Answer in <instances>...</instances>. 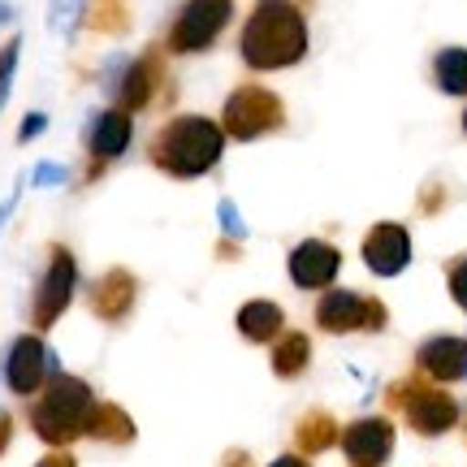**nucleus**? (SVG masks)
<instances>
[{
  "label": "nucleus",
  "mask_w": 467,
  "mask_h": 467,
  "mask_svg": "<svg viewBox=\"0 0 467 467\" xmlns=\"http://www.w3.org/2000/svg\"><path fill=\"white\" fill-rule=\"evenodd\" d=\"M225 143L230 139L221 130V121H213V117H203V113H178L151 134L148 161L161 173L178 178V182H195V178H208L221 165Z\"/></svg>",
  "instance_id": "obj_2"
},
{
  "label": "nucleus",
  "mask_w": 467,
  "mask_h": 467,
  "mask_svg": "<svg viewBox=\"0 0 467 467\" xmlns=\"http://www.w3.org/2000/svg\"><path fill=\"white\" fill-rule=\"evenodd\" d=\"M9 441H14V416H9V411H0V454L9 451Z\"/></svg>",
  "instance_id": "obj_29"
},
{
  "label": "nucleus",
  "mask_w": 467,
  "mask_h": 467,
  "mask_svg": "<svg viewBox=\"0 0 467 467\" xmlns=\"http://www.w3.org/2000/svg\"><path fill=\"white\" fill-rule=\"evenodd\" d=\"M285 273L299 290H329L342 273V251L325 238H303L299 247H290V255H285Z\"/></svg>",
  "instance_id": "obj_12"
},
{
  "label": "nucleus",
  "mask_w": 467,
  "mask_h": 467,
  "mask_svg": "<svg viewBox=\"0 0 467 467\" xmlns=\"http://www.w3.org/2000/svg\"><path fill=\"white\" fill-rule=\"evenodd\" d=\"M217 225L230 243H247V221H243V213H238L234 200H217Z\"/></svg>",
  "instance_id": "obj_24"
},
{
  "label": "nucleus",
  "mask_w": 467,
  "mask_h": 467,
  "mask_svg": "<svg viewBox=\"0 0 467 467\" xmlns=\"http://www.w3.org/2000/svg\"><path fill=\"white\" fill-rule=\"evenodd\" d=\"M416 372L433 385H454L467 377V337L433 334L416 347Z\"/></svg>",
  "instance_id": "obj_15"
},
{
  "label": "nucleus",
  "mask_w": 467,
  "mask_h": 467,
  "mask_svg": "<svg viewBox=\"0 0 467 467\" xmlns=\"http://www.w3.org/2000/svg\"><path fill=\"white\" fill-rule=\"evenodd\" d=\"M104 91L113 96V109H121V113H130V117L151 109L156 96L169 100L161 48H148V52H139V57H113L109 69H104Z\"/></svg>",
  "instance_id": "obj_5"
},
{
  "label": "nucleus",
  "mask_w": 467,
  "mask_h": 467,
  "mask_svg": "<svg viewBox=\"0 0 467 467\" xmlns=\"http://www.w3.org/2000/svg\"><path fill=\"white\" fill-rule=\"evenodd\" d=\"M221 467H255V463H251V454H247V451H225Z\"/></svg>",
  "instance_id": "obj_31"
},
{
  "label": "nucleus",
  "mask_w": 467,
  "mask_h": 467,
  "mask_svg": "<svg viewBox=\"0 0 467 467\" xmlns=\"http://www.w3.org/2000/svg\"><path fill=\"white\" fill-rule=\"evenodd\" d=\"M459 126H463V134H467V109H463V117H459Z\"/></svg>",
  "instance_id": "obj_34"
},
{
  "label": "nucleus",
  "mask_w": 467,
  "mask_h": 467,
  "mask_svg": "<svg viewBox=\"0 0 467 467\" xmlns=\"http://www.w3.org/2000/svg\"><path fill=\"white\" fill-rule=\"evenodd\" d=\"M312 364V337L299 334V329H285L277 342H273V372L282 377V381H295L303 377Z\"/></svg>",
  "instance_id": "obj_18"
},
{
  "label": "nucleus",
  "mask_w": 467,
  "mask_h": 467,
  "mask_svg": "<svg viewBox=\"0 0 467 467\" xmlns=\"http://www.w3.org/2000/svg\"><path fill=\"white\" fill-rule=\"evenodd\" d=\"M359 255H364L368 273H377V277H399L402 268L411 265V230L402 225V221H377V225H368L364 243H359Z\"/></svg>",
  "instance_id": "obj_11"
},
{
  "label": "nucleus",
  "mask_w": 467,
  "mask_h": 467,
  "mask_svg": "<svg viewBox=\"0 0 467 467\" xmlns=\"http://www.w3.org/2000/svg\"><path fill=\"white\" fill-rule=\"evenodd\" d=\"M44 130H48V113H26L22 126H17V143H31V139H39Z\"/></svg>",
  "instance_id": "obj_27"
},
{
  "label": "nucleus",
  "mask_w": 467,
  "mask_h": 467,
  "mask_svg": "<svg viewBox=\"0 0 467 467\" xmlns=\"http://www.w3.org/2000/svg\"><path fill=\"white\" fill-rule=\"evenodd\" d=\"M317 325L325 334H381L389 325V312H385V303L377 295L329 285V290H320Z\"/></svg>",
  "instance_id": "obj_9"
},
{
  "label": "nucleus",
  "mask_w": 467,
  "mask_h": 467,
  "mask_svg": "<svg viewBox=\"0 0 467 467\" xmlns=\"http://www.w3.org/2000/svg\"><path fill=\"white\" fill-rule=\"evenodd\" d=\"M35 467H78V459H74L69 451H52V454H44Z\"/></svg>",
  "instance_id": "obj_28"
},
{
  "label": "nucleus",
  "mask_w": 467,
  "mask_h": 467,
  "mask_svg": "<svg viewBox=\"0 0 467 467\" xmlns=\"http://www.w3.org/2000/svg\"><path fill=\"white\" fill-rule=\"evenodd\" d=\"M268 467H312V463H307L303 454H282V459H273Z\"/></svg>",
  "instance_id": "obj_32"
},
{
  "label": "nucleus",
  "mask_w": 467,
  "mask_h": 467,
  "mask_svg": "<svg viewBox=\"0 0 467 467\" xmlns=\"http://www.w3.org/2000/svg\"><path fill=\"white\" fill-rule=\"evenodd\" d=\"M17 57H22V39H9L0 48V109L9 104V91H14V78H17Z\"/></svg>",
  "instance_id": "obj_23"
},
{
  "label": "nucleus",
  "mask_w": 467,
  "mask_h": 467,
  "mask_svg": "<svg viewBox=\"0 0 467 467\" xmlns=\"http://www.w3.org/2000/svg\"><path fill=\"white\" fill-rule=\"evenodd\" d=\"M74 290H78V260H74V251H69L66 243H52L48 265H44L39 282H35V295H31V325L39 334L52 329V325L69 312Z\"/></svg>",
  "instance_id": "obj_7"
},
{
  "label": "nucleus",
  "mask_w": 467,
  "mask_h": 467,
  "mask_svg": "<svg viewBox=\"0 0 467 467\" xmlns=\"http://www.w3.org/2000/svg\"><path fill=\"white\" fill-rule=\"evenodd\" d=\"M342 454L350 459V467H385L394 454V424L385 416H364L342 429Z\"/></svg>",
  "instance_id": "obj_13"
},
{
  "label": "nucleus",
  "mask_w": 467,
  "mask_h": 467,
  "mask_svg": "<svg viewBox=\"0 0 467 467\" xmlns=\"http://www.w3.org/2000/svg\"><path fill=\"white\" fill-rule=\"evenodd\" d=\"M385 402H389L394 411H402V420L411 424V433H420V437L451 433L454 424H459V416H463V407L454 402L451 389L424 381L420 372L389 385V389H385Z\"/></svg>",
  "instance_id": "obj_4"
},
{
  "label": "nucleus",
  "mask_w": 467,
  "mask_h": 467,
  "mask_svg": "<svg viewBox=\"0 0 467 467\" xmlns=\"http://www.w3.org/2000/svg\"><path fill=\"white\" fill-rule=\"evenodd\" d=\"M91 411H96V394L83 377H69V372H57L39 394H35L31 411V433L52 446V451H66L69 441L87 437V424H91Z\"/></svg>",
  "instance_id": "obj_3"
},
{
  "label": "nucleus",
  "mask_w": 467,
  "mask_h": 467,
  "mask_svg": "<svg viewBox=\"0 0 467 467\" xmlns=\"http://www.w3.org/2000/svg\"><path fill=\"white\" fill-rule=\"evenodd\" d=\"M342 429H337V420L329 411H307V416L295 424V454H320L329 451Z\"/></svg>",
  "instance_id": "obj_21"
},
{
  "label": "nucleus",
  "mask_w": 467,
  "mask_h": 467,
  "mask_svg": "<svg viewBox=\"0 0 467 467\" xmlns=\"http://www.w3.org/2000/svg\"><path fill=\"white\" fill-rule=\"evenodd\" d=\"M66 182H69V169L61 161H39L31 169V186H39V191H52V186H66Z\"/></svg>",
  "instance_id": "obj_26"
},
{
  "label": "nucleus",
  "mask_w": 467,
  "mask_h": 467,
  "mask_svg": "<svg viewBox=\"0 0 467 467\" xmlns=\"http://www.w3.org/2000/svg\"><path fill=\"white\" fill-rule=\"evenodd\" d=\"M234 17V0H182V9L173 14L165 48L173 57H195L217 44Z\"/></svg>",
  "instance_id": "obj_8"
},
{
  "label": "nucleus",
  "mask_w": 467,
  "mask_h": 467,
  "mask_svg": "<svg viewBox=\"0 0 467 467\" xmlns=\"http://www.w3.org/2000/svg\"><path fill=\"white\" fill-rule=\"evenodd\" d=\"M87 437H91V441H109V446H130L134 420L126 416V407H117V402H96L91 424H87Z\"/></svg>",
  "instance_id": "obj_19"
},
{
  "label": "nucleus",
  "mask_w": 467,
  "mask_h": 467,
  "mask_svg": "<svg viewBox=\"0 0 467 467\" xmlns=\"http://www.w3.org/2000/svg\"><path fill=\"white\" fill-rule=\"evenodd\" d=\"M87 303H91V312H96L104 325H121V320L134 312V303H139V277H134L130 268H109L104 277L91 282Z\"/></svg>",
  "instance_id": "obj_16"
},
{
  "label": "nucleus",
  "mask_w": 467,
  "mask_h": 467,
  "mask_svg": "<svg viewBox=\"0 0 467 467\" xmlns=\"http://www.w3.org/2000/svg\"><path fill=\"white\" fill-rule=\"evenodd\" d=\"M433 87L451 100H467V48L451 44L433 52Z\"/></svg>",
  "instance_id": "obj_20"
},
{
  "label": "nucleus",
  "mask_w": 467,
  "mask_h": 467,
  "mask_svg": "<svg viewBox=\"0 0 467 467\" xmlns=\"http://www.w3.org/2000/svg\"><path fill=\"white\" fill-rule=\"evenodd\" d=\"M57 372H61V359L39 334L14 337L5 359H0V381L9 385V394H17V399H35Z\"/></svg>",
  "instance_id": "obj_10"
},
{
  "label": "nucleus",
  "mask_w": 467,
  "mask_h": 467,
  "mask_svg": "<svg viewBox=\"0 0 467 467\" xmlns=\"http://www.w3.org/2000/svg\"><path fill=\"white\" fill-rule=\"evenodd\" d=\"M17 200H22V182H17V186H14V195H9V200L0 203V230H5V221L14 217V208H17Z\"/></svg>",
  "instance_id": "obj_30"
},
{
  "label": "nucleus",
  "mask_w": 467,
  "mask_h": 467,
  "mask_svg": "<svg viewBox=\"0 0 467 467\" xmlns=\"http://www.w3.org/2000/svg\"><path fill=\"white\" fill-rule=\"evenodd\" d=\"M285 126V104L277 91H268L265 83H243L225 96L221 109V130L234 143H255L265 134H277Z\"/></svg>",
  "instance_id": "obj_6"
},
{
  "label": "nucleus",
  "mask_w": 467,
  "mask_h": 467,
  "mask_svg": "<svg viewBox=\"0 0 467 467\" xmlns=\"http://www.w3.org/2000/svg\"><path fill=\"white\" fill-rule=\"evenodd\" d=\"M307 14L295 0H255L251 5L243 35H238V57L247 69L273 74L290 69L307 57Z\"/></svg>",
  "instance_id": "obj_1"
},
{
  "label": "nucleus",
  "mask_w": 467,
  "mask_h": 467,
  "mask_svg": "<svg viewBox=\"0 0 467 467\" xmlns=\"http://www.w3.org/2000/svg\"><path fill=\"white\" fill-rule=\"evenodd\" d=\"M87 5H91V0H48V26H52V35L69 39V35L83 26Z\"/></svg>",
  "instance_id": "obj_22"
},
{
  "label": "nucleus",
  "mask_w": 467,
  "mask_h": 467,
  "mask_svg": "<svg viewBox=\"0 0 467 467\" xmlns=\"http://www.w3.org/2000/svg\"><path fill=\"white\" fill-rule=\"evenodd\" d=\"M234 325H238V334L247 337V342L265 347V342H277L285 334V312H282V303H273V299H247L238 307Z\"/></svg>",
  "instance_id": "obj_17"
},
{
  "label": "nucleus",
  "mask_w": 467,
  "mask_h": 467,
  "mask_svg": "<svg viewBox=\"0 0 467 467\" xmlns=\"http://www.w3.org/2000/svg\"><path fill=\"white\" fill-rule=\"evenodd\" d=\"M83 143H87V156H91L96 165L109 169L113 161H121V156L130 151V143H134V117L109 104V109H100V113L87 121Z\"/></svg>",
  "instance_id": "obj_14"
},
{
  "label": "nucleus",
  "mask_w": 467,
  "mask_h": 467,
  "mask_svg": "<svg viewBox=\"0 0 467 467\" xmlns=\"http://www.w3.org/2000/svg\"><path fill=\"white\" fill-rule=\"evenodd\" d=\"M446 290H451V299L467 312V251L454 255V260H446Z\"/></svg>",
  "instance_id": "obj_25"
},
{
  "label": "nucleus",
  "mask_w": 467,
  "mask_h": 467,
  "mask_svg": "<svg viewBox=\"0 0 467 467\" xmlns=\"http://www.w3.org/2000/svg\"><path fill=\"white\" fill-rule=\"evenodd\" d=\"M463 433H467V420H463Z\"/></svg>",
  "instance_id": "obj_35"
},
{
  "label": "nucleus",
  "mask_w": 467,
  "mask_h": 467,
  "mask_svg": "<svg viewBox=\"0 0 467 467\" xmlns=\"http://www.w3.org/2000/svg\"><path fill=\"white\" fill-rule=\"evenodd\" d=\"M5 22H14V5H5V0H0V26H5Z\"/></svg>",
  "instance_id": "obj_33"
}]
</instances>
